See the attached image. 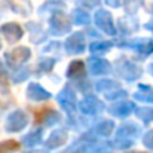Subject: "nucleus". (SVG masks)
<instances>
[{
    "label": "nucleus",
    "mask_w": 153,
    "mask_h": 153,
    "mask_svg": "<svg viewBox=\"0 0 153 153\" xmlns=\"http://www.w3.org/2000/svg\"><path fill=\"white\" fill-rule=\"evenodd\" d=\"M83 71H85L83 62L76 61V62H71L70 70H68V76H71V74H73V77H74V76H77V73H83Z\"/></svg>",
    "instance_id": "3"
},
{
    "label": "nucleus",
    "mask_w": 153,
    "mask_h": 153,
    "mask_svg": "<svg viewBox=\"0 0 153 153\" xmlns=\"http://www.w3.org/2000/svg\"><path fill=\"white\" fill-rule=\"evenodd\" d=\"M105 3H107V4H110V6H113V7L119 4V3H117V0H105Z\"/></svg>",
    "instance_id": "4"
},
{
    "label": "nucleus",
    "mask_w": 153,
    "mask_h": 153,
    "mask_svg": "<svg viewBox=\"0 0 153 153\" xmlns=\"http://www.w3.org/2000/svg\"><path fill=\"white\" fill-rule=\"evenodd\" d=\"M19 144L13 140H7V141H3L0 143V153H10V152H15L18 150Z\"/></svg>",
    "instance_id": "2"
},
{
    "label": "nucleus",
    "mask_w": 153,
    "mask_h": 153,
    "mask_svg": "<svg viewBox=\"0 0 153 153\" xmlns=\"http://www.w3.org/2000/svg\"><path fill=\"white\" fill-rule=\"evenodd\" d=\"M9 123H13L15 126L12 128V131H19L25 123H27V116H24L21 111H16V113H13L10 117H9V122H7V125Z\"/></svg>",
    "instance_id": "1"
}]
</instances>
